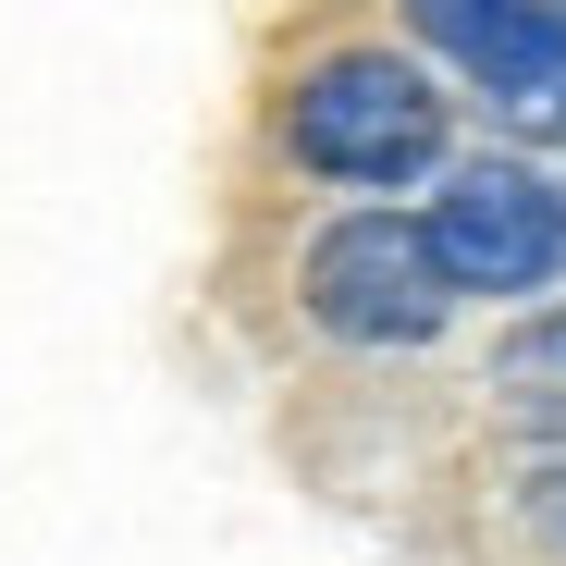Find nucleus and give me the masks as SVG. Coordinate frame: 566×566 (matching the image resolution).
<instances>
[{"instance_id": "obj_1", "label": "nucleus", "mask_w": 566, "mask_h": 566, "mask_svg": "<svg viewBox=\"0 0 566 566\" xmlns=\"http://www.w3.org/2000/svg\"><path fill=\"white\" fill-rule=\"evenodd\" d=\"M283 136H296V160L333 172V185H407V172L443 160V99L395 50H345V62H321L296 99H283Z\"/></svg>"}, {"instance_id": "obj_2", "label": "nucleus", "mask_w": 566, "mask_h": 566, "mask_svg": "<svg viewBox=\"0 0 566 566\" xmlns=\"http://www.w3.org/2000/svg\"><path fill=\"white\" fill-rule=\"evenodd\" d=\"M443 259H431V222H395V210H357L308 247V321L345 333V345H419L443 321Z\"/></svg>"}, {"instance_id": "obj_3", "label": "nucleus", "mask_w": 566, "mask_h": 566, "mask_svg": "<svg viewBox=\"0 0 566 566\" xmlns=\"http://www.w3.org/2000/svg\"><path fill=\"white\" fill-rule=\"evenodd\" d=\"M431 259H443L455 296H530V283L566 271V198H554L542 172H517V160H481V172L443 185Z\"/></svg>"}, {"instance_id": "obj_4", "label": "nucleus", "mask_w": 566, "mask_h": 566, "mask_svg": "<svg viewBox=\"0 0 566 566\" xmlns=\"http://www.w3.org/2000/svg\"><path fill=\"white\" fill-rule=\"evenodd\" d=\"M407 25L481 74L517 136H566V0H407Z\"/></svg>"}]
</instances>
